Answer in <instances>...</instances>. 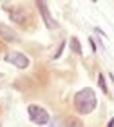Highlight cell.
<instances>
[{
    "mask_svg": "<svg viewBox=\"0 0 114 127\" xmlns=\"http://www.w3.org/2000/svg\"><path fill=\"white\" fill-rule=\"evenodd\" d=\"M64 45H65L64 42H62V44H60V47H58V51H56V53H54V58H58V56L62 55V51H64Z\"/></svg>",
    "mask_w": 114,
    "mask_h": 127,
    "instance_id": "9c48e42d",
    "label": "cell"
},
{
    "mask_svg": "<svg viewBox=\"0 0 114 127\" xmlns=\"http://www.w3.org/2000/svg\"><path fill=\"white\" fill-rule=\"evenodd\" d=\"M96 103H98V100H96V95H94V91L89 89V87L78 91V93L74 95V107H76V111L82 113V114L92 113L94 107H96Z\"/></svg>",
    "mask_w": 114,
    "mask_h": 127,
    "instance_id": "6da1fadb",
    "label": "cell"
},
{
    "mask_svg": "<svg viewBox=\"0 0 114 127\" xmlns=\"http://www.w3.org/2000/svg\"><path fill=\"white\" fill-rule=\"evenodd\" d=\"M51 127H60V120L58 118H53V125Z\"/></svg>",
    "mask_w": 114,
    "mask_h": 127,
    "instance_id": "30bf717a",
    "label": "cell"
},
{
    "mask_svg": "<svg viewBox=\"0 0 114 127\" xmlns=\"http://www.w3.org/2000/svg\"><path fill=\"white\" fill-rule=\"evenodd\" d=\"M107 127H114V118H112L111 122H109V125H107Z\"/></svg>",
    "mask_w": 114,
    "mask_h": 127,
    "instance_id": "8fae6325",
    "label": "cell"
},
{
    "mask_svg": "<svg viewBox=\"0 0 114 127\" xmlns=\"http://www.w3.org/2000/svg\"><path fill=\"white\" fill-rule=\"evenodd\" d=\"M27 113H29V118L33 124H38V125H45L49 124V113L45 111V109L38 107V105H29L27 107Z\"/></svg>",
    "mask_w": 114,
    "mask_h": 127,
    "instance_id": "7a4b0ae2",
    "label": "cell"
},
{
    "mask_svg": "<svg viewBox=\"0 0 114 127\" xmlns=\"http://www.w3.org/2000/svg\"><path fill=\"white\" fill-rule=\"evenodd\" d=\"M71 47H72V51H74V53H82V45H80V40H78L76 36L71 38Z\"/></svg>",
    "mask_w": 114,
    "mask_h": 127,
    "instance_id": "8992f818",
    "label": "cell"
},
{
    "mask_svg": "<svg viewBox=\"0 0 114 127\" xmlns=\"http://www.w3.org/2000/svg\"><path fill=\"white\" fill-rule=\"evenodd\" d=\"M0 36L5 38V40H16V38H18V36H16V34L11 31L7 26H4V24H0Z\"/></svg>",
    "mask_w": 114,
    "mask_h": 127,
    "instance_id": "5b68a950",
    "label": "cell"
},
{
    "mask_svg": "<svg viewBox=\"0 0 114 127\" xmlns=\"http://www.w3.org/2000/svg\"><path fill=\"white\" fill-rule=\"evenodd\" d=\"M5 62L13 64V65L18 67V69H25L29 65V58H27L24 53H18V51H9V53L5 55Z\"/></svg>",
    "mask_w": 114,
    "mask_h": 127,
    "instance_id": "3957f363",
    "label": "cell"
},
{
    "mask_svg": "<svg viewBox=\"0 0 114 127\" xmlns=\"http://www.w3.org/2000/svg\"><path fill=\"white\" fill-rule=\"evenodd\" d=\"M65 127H83V124L80 122V120H76V118H71L69 122H67Z\"/></svg>",
    "mask_w": 114,
    "mask_h": 127,
    "instance_id": "52a82bcc",
    "label": "cell"
},
{
    "mask_svg": "<svg viewBox=\"0 0 114 127\" xmlns=\"http://www.w3.org/2000/svg\"><path fill=\"white\" fill-rule=\"evenodd\" d=\"M98 82H100V87L103 89V91H107V85H105V80H103V74H100V78H98Z\"/></svg>",
    "mask_w": 114,
    "mask_h": 127,
    "instance_id": "ba28073f",
    "label": "cell"
},
{
    "mask_svg": "<svg viewBox=\"0 0 114 127\" xmlns=\"http://www.w3.org/2000/svg\"><path fill=\"white\" fill-rule=\"evenodd\" d=\"M38 9H40V13H42V16H44L45 26H47L49 29H56V27H58V22L51 16V13H49L47 5H45V2H38Z\"/></svg>",
    "mask_w": 114,
    "mask_h": 127,
    "instance_id": "277c9868",
    "label": "cell"
}]
</instances>
